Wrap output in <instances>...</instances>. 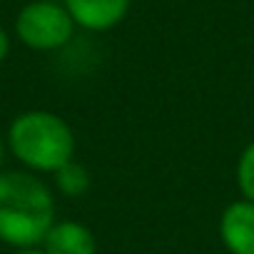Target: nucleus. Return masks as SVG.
Masks as SVG:
<instances>
[{
  "mask_svg": "<svg viewBox=\"0 0 254 254\" xmlns=\"http://www.w3.org/2000/svg\"><path fill=\"white\" fill-rule=\"evenodd\" d=\"M55 222V194L35 172H0V242L13 249L40 247Z\"/></svg>",
  "mask_w": 254,
  "mask_h": 254,
  "instance_id": "1",
  "label": "nucleus"
},
{
  "mask_svg": "<svg viewBox=\"0 0 254 254\" xmlns=\"http://www.w3.org/2000/svg\"><path fill=\"white\" fill-rule=\"evenodd\" d=\"M75 147L72 127L50 110H25L8 127V150L28 172L55 175L75 160Z\"/></svg>",
  "mask_w": 254,
  "mask_h": 254,
  "instance_id": "2",
  "label": "nucleus"
},
{
  "mask_svg": "<svg viewBox=\"0 0 254 254\" xmlns=\"http://www.w3.org/2000/svg\"><path fill=\"white\" fill-rule=\"evenodd\" d=\"M75 20L67 8L55 0H33L15 18L18 40L38 53H55L65 48L75 35Z\"/></svg>",
  "mask_w": 254,
  "mask_h": 254,
  "instance_id": "3",
  "label": "nucleus"
},
{
  "mask_svg": "<svg viewBox=\"0 0 254 254\" xmlns=\"http://www.w3.org/2000/svg\"><path fill=\"white\" fill-rule=\"evenodd\" d=\"M77 28L90 33H105L120 25L130 13L132 0H63Z\"/></svg>",
  "mask_w": 254,
  "mask_h": 254,
  "instance_id": "4",
  "label": "nucleus"
},
{
  "mask_svg": "<svg viewBox=\"0 0 254 254\" xmlns=\"http://www.w3.org/2000/svg\"><path fill=\"white\" fill-rule=\"evenodd\" d=\"M219 239L229 254H254V202L234 199L219 214Z\"/></svg>",
  "mask_w": 254,
  "mask_h": 254,
  "instance_id": "5",
  "label": "nucleus"
},
{
  "mask_svg": "<svg viewBox=\"0 0 254 254\" xmlns=\"http://www.w3.org/2000/svg\"><path fill=\"white\" fill-rule=\"evenodd\" d=\"M40 249L45 254H97V239L87 224L63 219L48 229Z\"/></svg>",
  "mask_w": 254,
  "mask_h": 254,
  "instance_id": "6",
  "label": "nucleus"
},
{
  "mask_svg": "<svg viewBox=\"0 0 254 254\" xmlns=\"http://www.w3.org/2000/svg\"><path fill=\"white\" fill-rule=\"evenodd\" d=\"M53 180H55V190H58L60 194L70 197V199L85 197V194L90 192V187H92L90 170H87L82 162H77V160H70L67 165H63V167L53 175Z\"/></svg>",
  "mask_w": 254,
  "mask_h": 254,
  "instance_id": "7",
  "label": "nucleus"
},
{
  "mask_svg": "<svg viewBox=\"0 0 254 254\" xmlns=\"http://www.w3.org/2000/svg\"><path fill=\"white\" fill-rule=\"evenodd\" d=\"M237 187L244 199L254 202V140L242 150L237 160Z\"/></svg>",
  "mask_w": 254,
  "mask_h": 254,
  "instance_id": "8",
  "label": "nucleus"
},
{
  "mask_svg": "<svg viewBox=\"0 0 254 254\" xmlns=\"http://www.w3.org/2000/svg\"><path fill=\"white\" fill-rule=\"evenodd\" d=\"M8 53H10V35L0 28V63L8 58Z\"/></svg>",
  "mask_w": 254,
  "mask_h": 254,
  "instance_id": "9",
  "label": "nucleus"
},
{
  "mask_svg": "<svg viewBox=\"0 0 254 254\" xmlns=\"http://www.w3.org/2000/svg\"><path fill=\"white\" fill-rule=\"evenodd\" d=\"M15 254H45L40 247H28V249H15Z\"/></svg>",
  "mask_w": 254,
  "mask_h": 254,
  "instance_id": "10",
  "label": "nucleus"
},
{
  "mask_svg": "<svg viewBox=\"0 0 254 254\" xmlns=\"http://www.w3.org/2000/svg\"><path fill=\"white\" fill-rule=\"evenodd\" d=\"M3 157H5V145H3V140H0V165H3Z\"/></svg>",
  "mask_w": 254,
  "mask_h": 254,
  "instance_id": "11",
  "label": "nucleus"
}]
</instances>
